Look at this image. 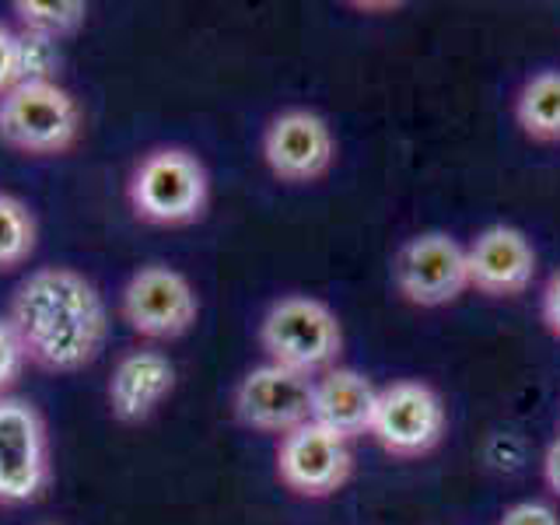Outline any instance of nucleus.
Wrapping results in <instances>:
<instances>
[{
	"label": "nucleus",
	"mask_w": 560,
	"mask_h": 525,
	"mask_svg": "<svg viewBox=\"0 0 560 525\" xmlns=\"http://www.w3.org/2000/svg\"><path fill=\"white\" fill-rule=\"evenodd\" d=\"M8 323L25 361L52 375L84 372L109 340L102 291L70 267L32 270L11 294Z\"/></svg>",
	"instance_id": "nucleus-1"
},
{
	"label": "nucleus",
	"mask_w": 560,
	"mask_h": 525,
	"mask_svg": "<svg viewBox=\"0 0 560 525\" xmlns=\"http://www.w3.org/2000/svg\"><path fill=\"white\" fill-rule=\"evenodd\" d=\"M133 218L154 228H186L207 214L210 175L189 148H151L127 179Z\"/></svg>",
	"instance_id": "nucleus-2"
},
{
	"label": "nucleus",
	"mask_w": 560,
	"mask_h": 525,
	"mask_svg": "<svg viewBox=\"0 0 560 525\" xmlns=\"http://www.w3.org/2000/svg\"><path fill=\"white\" fill-rule=\"evenodd\" d=\"M81 102L60 81H18L0 95V144L28 158H57L78 148Z\"/></svg>",
	"instance_id": "nucleus-3"
},
{
	"label": "nucleus",
	"mask_w": 560,
	"mask_h": 525,
	"mask_svg": "<svg viewBox=\"0 0 560 525\" xmlns=\"http://www.w3.org/2000/svg\"><path fill=\"white\" fill-rule=\"evenodd\" d=\"M259 347L270 358V364L315 375L337 368L343 354V329L337 312L319 298L284 294L262 315Z\"/></svg>",
	"instance_id": "nucleus-4"
},
{
	"label": "nucleus",
	"mask_w": 560,
	"mask_h": 525,
	"mask_svg": "<svg viewBox=\"0 0 560 525\" xmlns=\"http://www.w3.org/2000/svg\"><path fill=\"white\" fill-rule=\"evenodd\" d=\"M119 315L137 337L165 343L179 340L200 319V298L189 277L165 262L140 267L119 294Z\"/></svg>",
	"instance_id": "nucleus-5"
},
{
	"label": "nucleus",
	"mask_w": 560,
	"mask_h": 525,
	"mask_svg": "<svg viewBox=\"0 0 560 525\" xmlns=\"http://www.w3.org/2000/svg\"><path fill=\"white\" fill-rule=\"evenodd\" d=\"M49 480L52 459L43 413L28 399L0 396V504L39 501Z\"/></svg>",
	"instance_id": "nucleus-6"
},
{
	"label": "nucleus",
	"mask_w": 560,
	"mask_h": 525,
	"mask_svg": "<svg viewBox=\"0 0 560 525\" xmlns=\"http://www.w3.org/2000/svg\"><path fill=\"white\" fill-rule=\"evenodd\" d=\"M445 402L428 382L399 378L378 389L372 434L393 459H420L434 452L445 438Z\"/></svg>",
	"instance_id": "nucleus-7"
},
{
	"label": "nucleus",
	"mask_w": 560,
	"mask_h": 525,
	"mask_svg": "<svg viewBox=\"0 0 560 525\" xmlns=\"http://www.w3.org/2000/svg\"><path fill=\"white\" fill-rule=\"evenodd\" d=\"M393 277L399 294L410 305L438 308L455 302L469 288L466 249L445 232H424L402 242L393 259Z\"/></svg>",
	"instance_id": "nucleus-8"
},
{
	"label": "nucleus",
	"mask_w": 560,
	"mask_h": 525,
	"mask_svg": "<svg viewBox=\"0 0 560 525\" xmlns=\"http://www.w3.org/2000/svg\"><path fill=\"white\" fill-rule=\"evenodd\" d=\"M312 396H315V378L291 372L280 364H259L235 389V417L238 424L259 434H291L312 420Z\"/></svg>",
	"instance_id": "nucleus-9"
},
{
	"label": "nucleus",
	"mask_w": 560,
	"mask_h": 525,
	"mask_svg": "<svg viewBox=\"0 0 560 525\" xmlns=\"http://www.w3.org/2000/svg\"><path fill=\"white\" fill-rule=\"evenodd\" d=\"M354 472L350 442L319 428L315 420L280 438L277 477L298 498H332Z\"/></svg>",
	"instance_id": "nucleus-10"
},
{
	"label": "nucleus",
	"mask_w": 560,
	"mask_h": 525,
	"mask_svg": "<svg viewBox=\"0 0 560 525\" xmlns=\"http://www.w3.org/2000/svg\"><path fill=\"white\" fill-rule=\"evenodd\" d=\"M337 140L329 122L312 109H284L262 130V162L288 186H308L332 168Z\"/></svg>",
	"instance_id": "nucleus-11"
},
{
	"label": "nucleus",
	"mask_w": 560,
	"mask_h": 525,
	"mask_svg": "<svg viewBox=\"0 0 560 525\" xmlns=\"http://www.w3.org/2000/svg\"><path fill=\"white\" fill-rule=\"evenodd\" d=\"M469 288L487 298H515L533 284L536 249L525 232L512 224H494L466 249Z\"/></svg>",
	"instance_id": "nucleus-12"
},
{
	"label": "nucleus",
	"mask_w": 560,
	"mask_h": 525,
	"mask_svg": "<svg viewBox=\"0 0 560 525\" xmlns=\"http://www.w3.org/2000/svg\"><path fill=\"white\" fill-rule=\"evenodd\" d=\"M172 393H175L172 358L158 347H133L116 361L105 399H109V413L119 424H144Z\"/></svg>",
	"instance_id": "nucleus-13"
},
{
	"label": "nucleus",
	"mask_w": 560,
	"mask_h": 525,
	"mask_svg": "<svg viewBox=\"0 0 560 525\" xmlns=\"http://www.w3.org/2000/svg\"><path fill=\"white\" fill-rule=\"evenodd\" d=\"M378 407V389L372 378L354 372V368H329L315 378L312 396V420L319 428L340 434L343 442H354L361 434H372Z\"/></svg>",
	"instance_id": "nucleus-14"
},
{
	"label": "nucleus",
	"mask_w": 560,
	"mask_h": 525,
	"mask_svg": "<svg viewBox=\"0 0 560 525\" xmlns=\"http://www.w3.org/2000/svg\"><path fill=\"white\" fill-rule=\"evenodd\" d=\"M515 119L536 144H560V70H539L522 84Z\"/></svg>",
	"instance_id": "nucleus-15"
},
{
	"label": "nucleus",
	"mask_w": 560,
	"mask_h": 525,
	"mask_svg": "<svg viewBox=\"0 0 560 525\" xmlns=\"http://www.w3.org/2000/svg\"><path fill=\"white\" fill-rule=\"evenodd\" d=\"M11 11L18 32L43 35L52 43L78 35L88 22V4H81V0H14Z\"/></svg>",
	"instance_id": "nucleus-16"
},
{
	"label": "nucleus",
	"mask_w": 560,
	"mask_h": 525,
	"mask_svg": "<svg viewBox=\"0 0 560 525\" xmlns=\"http://www.w3.org/2000/svg\"><path fill=\"white\" fill-rule=\"evenodd\" d=\"M35 242H39V224H35L32 207L11 192H0V273L28 262Z\"/></svg>",
	"instance_id": "nucleus-17"
},
{
	"label": "nucleus",
	"mask_w": 560,
	"mask_h": 525,
	"mask_svg": "<svg viewBox=\"0 0 560 525\" xmlns=\"http://www.w3.org/2000/svg\"><path fill=\"white\" fill-rule=\"evenodd\" d=\"M60 60V43L18 32V78L22 81H57Z\"/></svg>",
	"instance_id": "nucleus-18"
},
{
	"label": "nucleus",
	"mask_w": 560,
	"mask_h": 525,
	"mask_svg": "<svg viewBox=\"0 0 560 525\" xmlns=\"http://www.w3.org/2000/svg\"><path fill=\"white\" fill-rule=\"evenodd\" d=\"M25 364H28L25 350H22V343H18L11 323L0 319V396H4L11 385L18 382V375H22Z\"/></svg>",
	"instance_id": "nucleus-19"
},
{
	"label": "nucleus",
	"mask_w": 560,
	"mask_h": 525,
	"mask_svg": "<svg viewBox=\"0 0 560 525\" xmlns=\"http://www.w3.org/2000/svg\"><path fill=\"white\" fill-rule=\"evenodd\" d=\"M18 81V28L0 22V95H8Z\"/></svg>",
	"instance_id": "nucleus-20"
},
{
	"label": "nucleus",
	"mask_w": 560,
	"mask_h": 525,
	"mask_svg": "<svg viewBox=\"0 0 560 525\" xmlns=\"http://www.w3.org/2000/svg\"><path fill=\"white\" fill-rule=\"evenodd\" d=\"M498 525H560V515L553 512L550 504L522 501V504H512V508H508Z\"/></svg>",
	"instance_id": "nucleus-21"
},
{
	"label": "nucleus",
	"mask_w": 560,
	"mask_h": 525,
	"mask_svg": "<svg viewBox=\"0 0 560 525\" xmlns=\"http://www.w3.org/2000/svg\"><path fill=\"white\" fill-rule=\"evenodd\" d=\"M542 323L560 340V270L547 280V291H542Z\"/></svg>",
	"instance_id": "nucleus-22"
},
{
	"label": "nucleus",
	"mask_w": 560,
	"mask_h": 525,
	"mask_svg": "<svg viewBox=\"0 0 560 525\" xmlns=\"http://www.w3.org/2000/svg\"><path fill=\"white\" fill-rule=\"evenodd\" d=\"M542 477H547V487L560 498V438L547 448V459H542Z\"/></svg>",
	"instance_id": "nucleus-23"
}]
</instances>
